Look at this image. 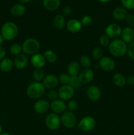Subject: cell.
Listing matches in <instances>:
<instances>
[{
    "instance_id": "obj_1",
    "label": "cell",
    "mask_w": 134,
    "mask_h": 135,
    "mask_svg": "<svg viewBox=\"0 0 134 135\" xmlns=\"http://www.w3.org/2000/svg\"><path fill=\"white\" fill-rule=\"evenodd\" d=\"M109 51L114 57H120L127 54V44L121 39H115L109 44Z\"/></svg>"
},
{
    "instance_id": "obj_2",
    "label": "cell",
    "mask_w": 134,
    "mask_h": 135,
    "mask_svg": "<svg viewBox=\"0 0 134 135\" xmlns=\"http://www.w3.org/2000/svg\"><path fill=\"white\" fill-rule=\"evenodd\" d=\"M45 92V88L41 82H34L28 85L26 89V94L32 99H39Z\"/></svg>"
},
{
    "instance_id": "obj_3",
    "label": "cell",
    "mask_w": 134,
    "mask_h": 135,
    "mask_svg": "<svg viewBox=\"0 0 134 135\" xmlns=\"http://www.w3.org/2000/svg\"><path fill=\"white\" fill-rule=\"evenodd\" d=\"M18 32V27L13 22H5L1 29V34L6 40H13L17 36Z\"/></svg>"
},
{
    "instance_id": "obj_4",
    "label": "cell",
    "mask_w": 134,
    "mask_h": 135,
    "mask_svg": "<svg viewBox=\"0 0 134 135\" xmlns=\"http://www.w3.org/2000/svg\"><path fill=\"white\" fill-rule=\"evenodd\" d=\"M40 43L35 38H28L23 42L22 45V51L28 55H34L38 54L40 49Z\"/></svg>"
},
{
    "instance_id": "obj_5",
    "label": "cell",
    "mask_w": 134,
    "mask_h": 135,
    "mask_svg": "<svg viewBox=\"0 0 134 135\" xmlns=\"http://www.w3.org/2000/svg\"><path fill=\"white\" fill-rule=\"evenodd\" d=\"M96 125V121L91 116L84 117L78 123V128L84 132H89L93 130Z\"/></svg>"
},
{
    "instance_id": "obj_6",
    "label": "cell",
    "mask_w": 134,
    "mask_h": 135,
    "mask_svg": "<svg viewBox=\"0 0 134 135\" xmlns=\"http://www.w3.org/2000/svg\"><path fill=\"white\" fill-rule=\"evenodd\" d=\"M45 123L46 127L49 130L55 131L60 127L61 121H60V118L57 114L51 113L47 115L45 120Z\"/></svg>"
},
{
    "instance_id": "obj_7",
    "label": "cell",
    "mask_w": 134,
    "mask_h": 135,
    "mask_svg": "<svg viewBox=\"0 0 134 135\" xmlns=\"http://www.w3.org/2000/svg\"><path fill=\"white\" fill-rule=\"evenodd\" d=\"M61 124L67 129H72L76 125V117L73 113L70 111H66L62 114L60 117Z\"/></svg>"
},
{
    "instance_id": "obj_8",
    "label": "cell",
    "mask_w": 134,
    "mask_h": 135,
    "mask_svg": "<svg viewBox=\"0 0 134 135\" xmlns=\"http://www.w3.org/2000/svg\"><path fill=\"white\" fill-rule=\"evenodd\" d=\"M75 90L69 84L63 85L58 90L59 97L63 101H68L72 100L74 95Z\"/></svg>"
},
{
    "instance_id": "obj_9",
    "label": "cell",
    "mask_w": 134,
    "mask_h": 135,
    "mask_svg": "<svg viewBox=\"0 0 134 135\" xmlns=\"http://www.w3.org/2000/svg\"><path fill=\"white\" fill-rule=\"evenodd\" d=\"M122 28L116 23H112L108 25L105 28V34L112 39H118L122 33Z\"/></svg>"
},
{
    "instance_id": "obj_10",
    "label": "cell",
    "mask_w": 134,
    "mask_h": 135,
    "mask_svg": "<svg viewBox=\"0 0 134 135\" xmlns=\"http://www.w3.org/2000/svg\"><path fill=\"white\" fill-rule=\"evenodd\" d=\"M67 108V105L64 101L60 99L51 101L50 104V109L53 111V113L56 114H63L66 112Z\"/></svg>"
},
{
    "instance_id": "obj_11",
    "label": "cell",
    "mask_w": 134,
    "mask_h": 135,
    "mask_svg": "<svg viewBox=\"0 0 134 135\" xmlns=\"http://www.w3.org/2000/svg\"><path fill=\"white\" fill-rule=\"evenodd\" d=\"M78 79L81 84H88L94 79V72L90 68L84 69L78 75Z\"/></svg>"
},
{
    "instance_id": "obj_12",
    "label": "cell",
    "mask_w": 134,
    "mask_h": 135,
    "mask_svg": "<svg viewBox=\"0 0 134 135\" xmlns=\"http://www.w3.org/2000/svg\"><path fill=\"white\" fill-rule=\"evenodd\" d=\"M50 109V104L45 100H39L34 105V110L38 114H45Z\"/></svg>"
},
{
    "instance_id": "obj_13",
    "label": "cell",
    "mask_w": 134,
    "mask_h": 135,
    "mask_svg": "<svg viewBox=\"0 0 134 135\" xmlns=\"http://www.w3.org/2000/svg\"><path fill=\"white\" fill-rule=\"evenodd\" d=\"M100 68L105 71H112L114 69L116 66L114 59L109 57H102L99 61Z\"/></svg>"
},
{
    "instance_id": "obj_14",
    "label": "cell",
    "mask_w": 134,
    "mask_h": 135,
    "mask_svg": "<svg viewBox=\"0 0 134 135\" xmlns=\"http://www.w3.org/2000/svg\"><path fill=\"white\" fill-rule=\"evenodd\" d=\"M59 78L54 75H48L45 76L43 80V84L47 89L53 90L59 84Z\"/></svg>"
},
{
    "instance_id": "obj_15",
    "label": "cell",
    "mask_w": 134,
    "mask_h": 135,
    "mask_svg": "<svg viewBox=\"0 0 134 135\" xmlns=\"http://www.w3.org/2000/svg\"><path fill=\"white\" fill-rule=\"evenodd\" d=\"M86 94L88 98L93 102L98 101L101 96V92L100 89L94 85H91L88 87Z\"/></svg>"
},
{
    "instance_id": "obj_16",
    "label": "cell",
    "mask_w": 134,
    "mask_h": 135,
    "mask_svg": "<svg viewBox=\"0 0 134 135\" xmlns=\"http://www.w3.org/2000/svg\"><path fill=\"white\" fill-rule=\"evenodd\" d=\"M30 62L33 67H35V69H42L45 65L46 60L43 55L38 53L32 56Z\"/></svg>"
},
{
    "instance_id": "obj_17",
    "label": "cell",
    "mask_w": 134,
    "mask_h": 135,
    "mask_svg": "<svg viewBox=\"0 0 134 135\" xmlns=\"http://www.w3.org/2000/svg\"><path fill=\"white\" fill-rule=\"evenodd\" d=\"M121 38L126 44H130L134 40V30L131 27H125L122 29L121 33Z\"/></svg>"
},
{
    "instance_id": "obj_18",
    "label": "cell",
    "mask_w": 134,
    "mask_h": 135,
    "mask_svg": "<svg viewBox=\"0 0 134 135\" xmlns=\"http://www.w3.org/2000/svg\"><path fill=\"white\" fill-rule=\"evenodd\" d=\"M14 65L17 69L22 70L26 67L28 63V59L26 55L24 54H20L17 55L14 58Z\"/></svg>"
},
{
    "instance_id": "obj_19",
    "label": "cell",
    "mask_w": 134,
    "mask_h": 135,
    "mask_svg": "<svg viewBox=\"0 0 134 135\" xmlns=\"http://www.w3.org/2000/svg\"><path fill=\"white\" fill-rule=\"evenodd\" d=\"M67 30L71 33H78L81 30L82 25H81V22L78 20L72 18V19L69 20L66 23Z\"/></svg>"
},
{
    "instance_id": "obj_20",
    "label": "cell",
    "mask_w": 134,
    "mask_h": 135,
    "mask_svg": "<svg viewBox=\"0 0 134 135\" xmlns=\"http://www.w3.org/2000/svg\"><path fill=\"white\" fill-rule=\"evenodd\" d=\"M81 71V65L77 61L70 62L67 67V73L70 76H77Z\"/></svg>"
},
{
    "instance_id": "obj_21",
    "label": "cell",
    "mask_w": 134,
    "mask_h": 135,
    "mask_svg": "<svg viewBox=\"0 0 134 135\" xmlns=\"http://www.w3.org/2000/svg\"><path fill=\"white\" fill-rule=\"evenodd\" d=\"M127 14L128 13H127V10L122 7H118L115 8L112 13L113 18L118 21L126 19Z\"/></svg>"
},
{
    "instance_id": "obj_22",
    "label": "cell",
    "mask_w": 134,
    "mask_h": 135,
    "mask_svg": "<svg viewBox=\"0 0 134 135\" xmlns=\"http://www.w3.org/2000/svg\"><path fill=\"white\" fill-rule=\"evenodd\" d=\"M26 7L21 3L14 4L11 8V13L13 17H20L26 13Z\"/></svg>"
},
{
    "instance_id": "obj_23",
    "label": "cell",
    "mask_w": 134,
    "mask_h": 135,
    "mask_svg": "<svg viewBox=\"0 0 134 135\" xmlns=\"http://www.w3.org/2000/svg\"><path fill=\"white\" fill-rule=\"evenodd\" d=\"M45 9L49 11H55L60 7V0H43Z\"/></svg>"
},
{
    "instance_id": "obj_24",
    "label": "cell",
    "mask_w": 134,
    "mask_h": 135,
    "mask_svg": "<svg viewBox=\"0 0 134 135\" xmlns=\"http://www.w3.org/2000/svg\"><path fill=\"white\" fill-rule=\"evenodd\" d=\"M14 67V62L10 58L5 57L0 61V70L3 72H9Z\"/></svg>"
},
{
    "instance_id": "obj_25",
    "label": "cell",
    "mask_w": 134,
    "mask_h": 135,
    "mask_svg": "<svg viewBox=\"0 0 134 135\" xmlns=\"http://www.w3.org/2000/svg\"><path fill=\"white\" fill-rule=\"evenodd\" d=\"M112 82L116 86L118 87H123L126 85V78L123 74L117 73L114 74L112 76Z\"/></svg>"
},
{
    "instance_id": "obj_26",
    "label": "cell",
    "mask_w": 134,
    "mask_h": 135,
    "mask_svg": "<svg viewBox=\"0 0 134 135\" xmlns=\"http://www.w3.org/2000/svg\"><path fill=\"white\" fill-rule=\"evenodd\" d=\"M53 26L58 30L63 28L66 26V21L63 15H56L53 19Z\"/></svg>"
},
{
    "instance_id": "obj_27",
    "label": "cell",
    "mask_w": 134,
    "mask_h": 135,
    "mask_svg": "<svg viewBox=\"0 0 134 135\" xmlns=\"http://www.w3.org/2000/svg\"><path fill=\"white\" fill-rule=\"evenodd\" d=\"M80 64L85 69L90 68L92 65L91 59L86 55H81L80 58Z\"/></svg>"
},
{
    "instance_id": "obj_28",
    "label": "cell",
    "mask_w": 134,
    "mask_h": 135,
    "mask_svg": "<svg viewBox=\"0 0 134 135\" xmlns=\"http://www.w3.org/2000/svg\"><path fill=\"white\" fill-rule=\"evenodd\" d=\"M45 59L47 61L49 62V63H55L57 59V57L55 53L52 50H47L44 52L43 54Z\"/></svg>"
},
{
    "instance_id": "obj_29",
    "label": "cell",
    "mask_w": 134,
    "mask_h": 135,
    "mask_svg": "<svg viewBox=\"0 0 134 135\" xmlns=\"http://www.w3.org/2000/svg\"><path fill=\"white\" fill-rule=\"evenodd\" d=\"M32 76L35 82H41L45 78L44 71L42 69H35L33 72Z\"/></svg>"
},
{
    "instance_id": "obj_30",
    "label": "cell",
    "mask_w": 134,
    "mask_h": 135,
    "mask_svg": "<svg viewBox=\"0 0 134 135\" xmlns=\"http://www.w3.org/2000/svg\"><path fill=\"white\" fill-rule=\"evenodd\" d=\"M9 50H10V52L13 55H14L17 56V55L22 54V46H20L18 44H12Z\"/></svg>"
},
{
    "instance_id": "obj_31",
    "label": "cell",
    "mask_w": 134,
    "mask_h": 135,
    "mask_svg": "<svg viewBox=\"0 0 134 135\" xmlns=\"http://www.w3.org/2000/svg\"><path fill=\"white\" fill-rule=\"evenodd\" d=\"M69 85H70L74 90L80 89L81 85V82L78 79V76H71L70 80Z\"/></svg>"
},
{
    "instance_id": "obj_32",
    "label": "cell",
    "mask_w": 134,
    "mask_h": 135,
    "mask_svg": "<svg viewBox=\"0 0 134 135\" xmlns=\"http://www.w3.org/2000/svg\"><path fill=\"white\" fill-rule=\"evenodd\" d=\"M102 50L101 47H96L92 50V56L95 60H100L102 57Z\"/></svg>"
},
{
    "instance_id": "obj_33",
    "label": "cell",
    "mask_w": 134,
    "mask_h": 135,
    "mask_svg": "<svg viewBox=\"0 0 134 135\" xmlns=\"http://www.w3.org/2000/svg\"><path fill=\"white\" fill-rule=\"evenodd\" d=\"M70 78L71 76L68 73H63L59 76V81L63 85H66V84H69Z\"/></svg>"
},
{
    "instance_id": "obj_34",
    "label": "cell",
    "mask_w": 134,
    "mask_h": 135,
    "mask_svg": "<svg viewBox=\"0 0 134 135\" xmlns=\"http://www.w3.org/2000/svg\"><path fill=\"white\" fill-rule=\"evenodd\" d=\"M123 7L128 10L134 9V0H121Z\"/></svg>"
},
{
    "instance_id": "obj_35",
    "label": "cell",
    "mask_w": 134,
    "mask_h": 135,
    "mask_svg": "<svg viewBox=\"0 0 134 135\" xmlns=\"http://www.w3.org/2000/svg\"><path fill=\"white\" fill-rule=\"evenodd\" d=\"M99 43L102 46H109L110 43V38H109L108 36H106V34H102V35L99 38Z\"/></svg>"
},
{
    "instance_id": "obj_36",
    "label": "cell",
    "mask_w": 134,
    "mask_h": 135,
    "mask_svg": "<svg viewBox=\"0 0 134 135\" xmlns=\"http://www.w3.org/2000/svg\"><path fill=\"white\" fill-rule=\"evenodd\" d=\"M67 108H68V110L71 112H75L76 109L78 108V104L76 100H69L68 105H67Z\"/></svg>"
},
{
    "instance_id": "obj_37",
    "label": "cell",
    "mask_w": 134,
    "mask_h": 135,
    "mask_svg": "<svg viewBox=\"0 0 134 135\" xmlns=\"http://www.w3.org/2000/svg\"><path fill=\"white\" fill-rule=\"evenodd\" d=\"M92 21H93V19H92V17L90 15H85L81 18L80 22H81L82 26H88L92 23Z\"/></svg>"
},
{
    "instance_id": "obj_38",
    "label": "cell",
    "mask_w": 134,
    "mask_h": 135,
    "mask_svg": "<svg viewBox=\"0 0 134 135\" xmlns=\"http://www.w3.org/2000/svg\"><path fill=\"white\" fill-rule=\"evenodd\" d=\"M127 53L128 54V56L131 59L134 60V40L129 44V45L127 46Z\"/></svg>"
},
{
    "instance_id": "obj_39",
    "label": "cell",
    "mask_w": 134,
    "mask_h": 135,
    "mask_svg": "<svg viewBox=\"0 0 134 135\" xmlns=\"http://www.w3.org/2000/svg\"><path fill=\"white\" fill-rule=\"evenodd\" d=\"M47 96H48V98L51 100V101L56 100V99H58V97H59L58 91L55 90H51L48 92V94H47Z\"/></svg>"
},
{
    "instance_id": "obj_40",
    "label": "cell",
    "mask_w": 134,
    "mask_h": 135,
    "mask_svg": "<svg viewBox=\"0 0 134 135\" xmlns=\"http://www.w3.org/2000/svg\"><path fill=\"white\" fill-rule=\"evenodd\" d=\"M126 22L128 25L129 27L134 28V15L127 14L126 17Z\"/></svg>"
},
{
    "instance_id": "obj_41",
    "label": "cell",
    "mask_w": 134,
    "mask_h": 135,
    "mask_svg": "<svg viewBox=\"0 0 134 135\" xmlns=\"http://www.w3.org/2000/svg\"><path fill=\"white\" fill-rule=\"evenodd\" d=\"M72 9L70 6H65L63 9V15L64 17L69 16L72 13Z\"/></svg>"
},
{
    "instance_id": "obj_42",
    "label": "cell",
    "mask_w": 134,
    "mask_h": 135,
    "mask_svg": "<svg viewBox=\"0 0 134 135\" xmlns=\"http://www.w3.org/2000/svg\"><path fill=\"white\" fill-rule=\"evenodd\" d=\"M5 55H6V51L4 49V47H3L2 46H0V61L4 59L5 57Z\"/></svg>"
},
{
    "instance_id": "obj_43",
    "label": "cell",
    "mask_w": 134,
    "mask_h": 135,
    "mask_svg": "<svg viewBox=\"0 0 134 135\" xmlns=\"http://www.w3.org/2000/svg\"><path fill=\"white\" fill-rule=\"evenodd\" d=\"M126 83L130 85H134V75L130 76L126 79Z\"/></svg>"
},
{
    "instance_id": "obj_44",
    "label": "cell",
    "mask_w": 134,
    "mask_h": 135,
    "mask_svg": "<svg viewBox=\"0 0 134 135\" xmlns=\"http://www.w3.org/2000/svg\"><path fill=\"white\" fill-rule=\"evenodd\" d=\"M4 40H5V39L2 36V35L0 34V46H1V45L4 43Z\"/></svg>"
},
{
    "instance_id": "obj_45",
    "label": "cell",
    "mask_w": 134,
    "mask_h": 135,
    "mask_svg": "<svg viewBox=\"0 0 134 135\" xmlns=\"http://www.w3.org/2000/svg\"><path fill=\"white\" fill-rule=\"evenodd\" d=\"M18 1L21 3H28V2H30V0H18Z\"/></svg>"
},
{
    "instance_id": "obj_46",
    "label": "cell",
    "mask_w": 134,
    "mask_h": 135,
    "mask_svg": "<svg viewBox=\"0 0 134 135\" xmlns=\"http://www.w3.org/2000/svg\"><path fill=\"white\" fill-rule=\"evenodd\" d=\"M99 1H100V2L101 3H108V2H110V1H111L112 0H98Z\"/></svg>"
},
{
    "instance_id": "obj_47",
    "label": "cell",
    "mask_w": 134,
    "mask_h": 135,
    "mask_svg": "<svg viewBox=\"0 0 134 135\" xmlns=\"http://www.w3.org/2000/svg\"><path fill=\"white\" fill-rule=\"evenodd\" d=\"M0 135H11V134H9V133H2Z\"/></svg>"
},
{
    "instance_id": "obj_48",
    "label": "cell",
    "mask_w": 134,
    "mask_h": 135,
    "mask_svg": "<svg viewBox=\"0 0 134 135\" xmlns=\"http://www.w3.org/2000/svg\"><path fill=\"white\" fill-rule=\"evenodd\" d=\"M2 126H1V124H0V134H1V133H2Z\"/></svg>"
}]
</instances>
